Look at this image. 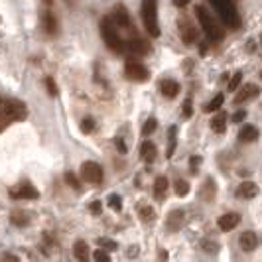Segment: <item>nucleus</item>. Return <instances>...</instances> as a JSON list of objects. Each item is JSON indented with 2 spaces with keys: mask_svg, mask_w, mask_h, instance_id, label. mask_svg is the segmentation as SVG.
Segmentation results:
<instances>
[{
  "mask_svg": "<svg viewBox=\"0 0 262 262\" xmlns=\"http://www.w3.org/2000/svg\"><path fill=\"white\" fill-rule=\"evenodd\" d=\"M26 117V106L22 101H16V99H8L0 103V130L4 126H8L10 122H16V120H22Z\"/></svg>",
  "mask_w": 262,
  "mask_h": 262,
  "instance_id": "f257e3e1",
  "label": "nucleus"
},
{
  "mask_svg": "<svg viewBox=\"0 0 262 262\" xmlns=\"http://www.w3.org/2000/svg\"><path fill=\"white\" fill-rule=\"evenodd\" d=\"M101 36L105 39L106 48L115 53H122L124 52V41L118 36L117 24L113 22V18H103L101 22Z\"/></svg>",
  "mask_w": 262,
  "mask_h": 262,
  "instance_id": "f03ea898",
  "label": "nucleus"
},
{
  "mask_svg": "<svg viewBox=\"0 0 262 262\" xmlns=\"http://www.w3.org/2000/svg\"><path fill=\"white\" fill-rule=\"evenodd\" d=\"M142 20H144V26L148 30V34L152 38L160 36V26H158V2L156 0H142Z\"/></svg>",
  "mask_w": 262,
  "mask_h": 262,
  "instance_id": "7ed1b4c3",
  "label": "nucleus"
},
{
  "mask_svg": "<svg viewBox=\"0 0 262 262\" xmlns=\"http://www.w3.org/2000/svg\"><path fill=\"white\" fill-rule=\"evenodd\" d=\"M195 16L199 20V24L203 28V32L211 38V41H219L223 38V30L215 24V20L211 18V14L203 8V6H195Z\"/></svg>",
  "mask_w": 262,
  "mask_h": 262,
  "instance_id": "20e7f679",
  "label": "nucleus"
},
{
  "mask_svg": "<svg viewBox=\"0 0 262 262\" xmlns=\"http://www.w3.org/2000/svg\"><path fill=\"white\" fill-rule=\"evenodd\" d=\"M213 2H215V6H217L219 14L223 16V20L229 24V26H233V28L238 26V16H236L233 0H213Z\"/></svg>",
  "mask_w": 262,
  "mask_h": 262,
  "instance_id": "39448f33",
  "label": "nucleus"
},
{
  "mask_svg": "<svg viewBox=\"0 0 262 262\" xmlns=\"http://www.w3.org/2000/svg\"><path fill=\"white\" fill-rule=\"evenodd\" d=\"M124 75L130 79V81H136V83H144L150 79V71L148 67H144L138 61H128L126 67H124Z\"/></svg>",
  "mask_w": 262,
  "mask_h": 262,
  "instance_id": "423d86ee",
  "label": "nucleus"
},
{
  "mask_svg": "<svg viewBox=\"0 0 262 262\" xmlns=\"http://www.w3.org/2000/svg\"><path fill=\"white\" fill-rule=\"evenodd\" d=\"M81 176L89 184H101L103 182V168L97 162H83L81 166Z\"/></svg>",
  "mask_w": 262,
  "mask_h": 262,
  "instance_id": "0eeeda50",
  "label": "nucleus"
},
{
  "mask_svg": "<svg viewBox=\"0 0 262 262\" xmlns=\"http://www.w3.org/2000/svg\"><path fill=\"white\" fill-rule=\"evenodd\" d=\"M238 91V89H236ZM258 93H260V87L258 85H254V83H247L241 91L236 93V97L233 99V103L235 105H243V103H247L250 99H254V97H258Z\"/></svg>",
  "mask_w": 262,
  "mask_h": 262,
  "instance_id": "6e6552de",
  "label": "nucleus"
},
{
  "mask_svg": "<svg viewBox=\"0 0 262 262\" xmlns=\"http://www.w3.org/2000/svg\"><path fill=\"white\" fill-rule=\"evenodd\" d=\"M10 197H12V199H38L39 191L34 187V185L22 184V185H18L16 189L10 191Z\"/></svg>",
  "mask_w": 262,
  "mask_h": 262,
  "instance_id": "1a4fd4ad",
  "label": "nucleus"
},
{
  "mask_svg": "<svg viewBox=\"0 0 262 262\" xmlns=\"http://www.w3.org/2000/svg\"><path fill=\"white\" fill-rule=\"evenodd\" d=\"M124 50H128L132 55H146V53L152 52L150 43H148V41H144V39H140V38L128 39V41L124 43Z\"/></svg>",
  "mask_w": 262,
  "mask_h": 262,
  "instance_id": "9d476101",
  "label": "nucleus"
},
{
  "mask_svg": "<svg viewBox=\"0 0 262 262\" xmlns=\"http://www.w3.org/2000/svg\"><path fill=\"white\" fill-rule=\"evenodd\" d=\"M238 245L245 252H252V250L258 247V235L254 231H245L238 236Z\"/></svg>",
  "mask_w": 262,
  "mask_h": 262,
  "instance_id": "9b49d317",
  "label": "nucleus"
},
{
  "mask_svg": "<svg viewBox=\"0 0 262 262\" xmlns=\"http://www.w3.org/2000/svg\"><path fill=\"white\" fill-rule=\"evenodd\" d=\"M180 34H182V39H184L185 46H193L197 39V30L193 28V24L189 20H182L180 22Z\"/></svg>",
  "mask_w": 262,
  "mask_h": 262,
  "instance_id": "f8f14e48",
  "label": "nucleus"
},
{
  "mask_svg": "<svg viewBox=\"0 0 262 262\" xmlns=\"http://www.w3.org/2000/svg\"><path fill=\"white\" fill-rule=\"evenodd\" d=\"M113 22L120 28H130V16H128V10L122 6V4H117L115 10H113Z\"/></svg>",
  "mask_w": 262,
  "mask_h": 262,
  "instance_id": "ddd939ff",
  "label": "nucleus"
},
{
  "mask_svg": "<svg viewBox=\"0 0 262 262\" xmlns=\"http://www.w3.org/2000/svg\"><path fill=\"white\" fill-rule=\"evenodd\" d=\"M238 223H241V215L238 213H225V215L219 217V221H217L221 231H233Z\"/></svg>",
  "mask_w": 262,
  "mask_h": 262,
  "instance_id": "4468645a",
  "label": "nucleus"
},
{
  "mask_svg": "<svg viewBox=\"0 0 262 262\" xmlns=\"http://www.w3.org/2000/svg\"><path fill=\"white\" fill-rule=\"evenodd\" d=\"M258 195V185L254 182H243V184L236 187V197H243V199H252V197Z\"/></svg>",
  "mask_w": 262,
  "mask_h": 262,
  "instance_id": "2eb2a0df",
  "label": "nucleus"
},
{
  "mask_svg": "<svg viewBox=\"0 0 262 262\" xmlns=\"http://www.w3.org/2000/svg\"><path fill=\"white\" fill-rule=\"evenodd\" d=\"M160 93L168 99H173L180 93V83L173 79H164V81H160Z\"/></svg>",
  "mask_w": 262,
  "mask_h": 262,
  "instance_id": "dca6fc26",
  "label": "nucleus"
},
{
  "mask_svg": "<svg viewBox=\"0 0 262 262\" xmlns=\"http://www.w3.org/2000/svg\"><path fill=\"white\" fill-rule=\"evenodd\" d=\"M258 138H260V130L256 126H252V124H245L238 132V140L241 142H254Z\"/></svg>",
  "mask_w": 262,
  "mask_h": 262,
  "instance_id": "f3484780",
  "label": "nucleus"
},
{
  "mask_svg": "<svg viewBox=\"0 0 262 262\" xmlns=\"http://www.w3.org/2000/svg\"><path fill=\"white\" fill-rule=\"evenodd\" d=\"M217 195V182L213 180V178H207L205 182H203V187H201V199L203 201H213Z\"/></svg>",
  "mask_w": 262,
  "mask_h": 262,
  "instance_id": "a211bd4d",
  "label": "nucleus"
},
{
  "mask_svg": "<svg viewBox=\"0 0 262 262\" xmlns=\"http://www.w3.org/2000/svg\"><path fill=\"white\" fill-rule=\"evenodd\" d=\"M156 146H154V142H150V140H144L142 142V146H140V158L144 160L146 164H152L154 160H156Z\"/></svg>",
  "mask_w": 262,
  "mask_h": 262,
  "instance_id": "6ab92c4d",
  "label": "nucleus"
},
{
  "mask_svg": "<svg viewBox=\"0 0 262 262\" xmlns=\"http://www.w3.org/2000/svg\"><path fill=\"white\" fill-rule=\"evenodd\" d=\"M211 130L217 132V134H221V132L227 130V113H217L215 117L211 118Z\"/></svg>",
  "mask_w": 262,
  "mask_h": 262,
  "instance_id": "aec40b11",
  "label": "nucleus"
},
{
  "mask_svg": "<svg viewBox=\"0 0 262 262\" xmlns=\"http://www.w3.org/2000/svg\"><path fill=\"white\" fill-rule=\"evenodd\" d=\"M182 225H184V211H171L170 215H168V229L170 231H180Z\"/></svg>",
  "mask_w": 262,
  "mask_h": 262,
  "instance_id": "412c9836",
  "label": "nucleus"
},
{
  "mask_svg": "<svg viewBox=\"0 0 262 262\" xmlns=\"http://www.w3.org/2000/svg\"><path fill=\"white\" fill-rule=\"evenodd\" d=\"M41 22H43V30L50 34V36H55L57 34V20H55V16L52 12H43L41 16Z\"/></svg>",
  "mask_w": 262,
  "mask_h": 262,
  "instance_id": "4be33fe9",
  "label": "nucleus"
},
{
  "mask_svg": "<svg viewBox=\"0 0 262 262\" xmlns=\"http://www.w3.org/2000/svg\"><path fill=\"white\" fill-rule=\"evenodd\" d=\"M168 193V180L164 176H158L156 182H154V197L156 199H164Z\"/></svg>",
  "mask_w": 262,
  "mask_h": 262,
  "instance_id": "5701e85b",
  "label": "nucleus"
},
{
  "mask_svg": "<svg viewBox=\"0 0 262 262\" xmlns=\"http://www.w3.org/2000/svg\"><path fill=\"white\" fill-rule=\"evenodd\" d=\"M73 254H75L77 260H87L89 258V247H87V243L85 241H77L73 245Z\"/></svg>",
  "mask_w": 262,
  "mask_h": 262,
  "instance_id": "b1692460",
  "label": "nucleus"
},
{
  "mask_svg": "<svg viewBox=\"0 0 262 262\" xmlns=\"http://www.w3.org/2000/svg\"><path fill=\"white\" fill-rule=\"evenodd\" d=\"M178 128L176 126H170V130H168V152H166V156L171 158L173 156V152H176V144H178Z\"/></svg>",
  "mask_w": 262,
  "mask_h": 262,
  "instance_id": "393cba45",
  "label": "nucleus"
},
{
  "mask_svg": "<svg viewBox=\"0 0 262 262\" xmlns=\"http://www.w3.org/2000/svg\"><path fill=\"white\" fill-rule=\"evenodd\" d=\"M225 97L219 93V95H215L213 97V101L211 103H207V106H205V113H213V111H219L221 108V105H223Z\"/></svg>",
  "mask_w": 262,
  "mask_h": 262,
  "instance_id": "a878e982",
  "label": "nucleus"
},
{
  "mask_svg": "<svg viewBox=\"0 0 262 262\" xmlns=\"http://www.w3.org/2000/svg\"><path fill=\"white\" fill-rule=\"evenodd\" d=\"M173 185H176V193H178L180 197H185L187 193H189V189H191V187H189V184H187L185 180H178Z\"/></svg>",
  "mask_w": 262,
  "mask_h": 262,
  "instance_id": "bb28decb",
  "label": "nucleus"
},
{
  "mask_svg": "<svg viewBox=\"0 0 262 262\" xmlns=\"http://www.w3.org/2000/svg\"><path fill=\"white\" fill-rule=\"evenodd\" d=\"M140 219H142V221H146V223H152V221L156 219V213H154V209H152V207H148V205H146V207H142V209H140Z\"/></svg>",
  "mask_w": 262,
  "mask_h": 262,
  "instance_id": "cd10ccee",
  "label": "nucleus"
},
{
  "mask_svg": "<svg viewBox=\"0 0 262 262\" xmlns=\"http://www.w3.org/2000/svg\"><path fill=\"white\" fill-rule=\"evenodd\" d=\"M241 81H243V71H236L235 75L231 77V81H229V91H236L238 87H241Z\"/></svg>",
  "mask_w": 262,
  "mask_h": 262,
  "instance_id": "c85d7f7f",
  "label": "nucleus"
},
{
  "mask_svg": "<svg viewBox=\"0 0 262 262\" xmlns=\"http://www.w3.org/2000/svg\"><path fill=\"white\" fill-rule=\"evenodd\" d=\"M156 126H158L156 118H148V120L144 122V126H142V134H144V136H150L152 132L156 130Z\"/></svg>",
  "mask_w": 262,
  "mask_h": 262,
  "instance_id": "c756f323",
  "label": "nucleus"
},
{
  "mask_svg": "<svg viewBox=\"0 0 262 262\" xmlns=\"http://www.w3.org/2000/svg\"><path fill=\"white\" fill-rule=\"evenodd\" d=\"M108 205H111V209H115V211H120L122 209V199H120V195H113L108 197Z\"/></svg>",
  "mask_w": 262,
  "mask_h": 262,
  "instance_id": "7c9ffc66",
  "label": "nucleus"
},
{
  "mask_svg": "<svg viewBox=\"0 0 262 262\" xmlns=\"http://www.w3.org/2000/svg\"><path fill=\"white\" fill-rule=\"evenodd\" d=\"M93 128H95V120H93L91 117L83 118V122H81V130L85 132V134H89V132H93Z\"/></svg>",
  "mask_w": 262,
  "mask_h": 262,
  "instance_id": "2f4dec72",
  "label": "nucleus"
},
{
  "mask_svg": "<svg viewBox=\"0 0 262 262\" xmlns=\"http://www.w3.org/2000/svg\"><path fill=\"white\" fill-rule=\"evenodd\" d=\"M66 182L71 185L73 189H79V187H81V182L77 180V176H75V173H71V171H67L66 173Z\"/></svg>",
  "mask_w": 262,
  "mask_h": 262,
  "instance_id": "473e14b6",
  "label": "nucleus"
},
{
  "mask_svg": "<svg viewBox=\"0 0 262 262\" xmlns=\"http://www.w3.org/2000/svg\"><path fill=\"white\" fill-rule=\"evenodd\" d=\"M182 113H184L185 118H189L193 115V103H191V99H185L184 105H182Z\"/></svg>",
  "mask_w": 262,
  "mask_h": 262,
  "instance_id": "72a5a7b5",
  "label": "nucleus"
},
{
  "mask_svg": "<svg viewBox=\"0 0 262 262\" xmlns=\"http://www.w3.org/2000/svg\"><path fill=\"white\" fill-rule=\"evenodd\" d=\"M99 247H103L106 250H117V243L115 241H111V238H99Z\"/></svg>",
  "mask_w": 262,
  "mask_h": 262,
  "instance_id": "f704fd0d",
  "label": "nucleus"
},
{
  "mask_svg": "<svg viewBox=\"0 0 262 262\" xmlns=\"http://www.w3.org/2000/svg\"><path fill=\"white\" fill-rule=\"evenodd\" d=\"M199 164H201V158L199 156H191L189 158V171L195 176L197 171H199Z\"/></svg>",
  "mask_w": 262,
  "mask_h": 262,
  "instance_id": "c9c22d12",
  "label": "nucleus"
},
{
  "mask_svg": "<svg viewBox=\"0 0 262 262\" xmlns=\"http://www.w3.org/2000/svg\"><path fill=\"white\" fill-rule=\"evenodd\" d=\"M12 223L20 225V227H24V225H28V219L22 215V213H12Z\"/></svg>",
  "mask_w": 262,
  "mask_h": 262,
  "instance_id": "e433bc0d",
  "label": "nucleus"
},
{
  "mask_svg": "<svg viewBox=\"0 0 262 262\" xmlns=\"http://www.w3.org/2000/svg\"><path fill=\"white\" fill-rule=\"evenodd\" d=\"M46 87H48V93H50L52 97H55V95H57V85L53 83V79H52V77L46 79Z\"/></svg>",
  "mask_w": 262,
  "mask_h": 262,
  "instance_id": "4c0bfd02",
  "label": "nucleus"
},
{
  "mask_svg": "<svg viewBox=\"0 0 262 262\" xmlns=\"http://www.w3.org/2000/svg\"><path fill=\"white\" fill-rule=\"evenodd\" d=\"M89 211H91L93 215H101V211H103V205H101V201H91V205H89Z\"/></svg>",
  "mask_w": 262,
  "mask_h": 262,
  "instance_id": "58836bf2",
  "label": "nucleus"
},
{
  "mask_svg": "<svg viewBox=\"0 0 262 262\" xmlns=\"http://www.w3.org/2000/svg\"><path fill=\"white\" fill-rule=\"evenodd\" d=\"M93 258H95V260H111V256H108V254H106L105 250H95V254H93Z\"/></svg>",
  "mask_w": 262,
  "mask_h": 262,
  "instance_id": "ea45409f",
  "label": "nucleus"
},
{
  "mask_svg": "<svg viewBox=\"0 0 262 262\" xmlns=\"http://www.w3.org/2000/svg\"><path fill=\"white\" fill-rule=\"evenodd\" d=\"M245 118H247V111H236L235 115H233V122L238 124V122H243Z\"/></svg>",
  "mask_w": 262,
  "mask_h": 262,
  "instance_id": "a19ab883",
  "label": "nucleus"
},
{
  "mask_svg": "<svg viewBox=\"0 0 262 262\" xmlns=\"http://www.w3.org/2000/svg\"><path fill=\"white\" fill-rule=\"evenodd\" d=\"M115 144H117V148L122 152V154H126V146H124V142H122L120 138H117V140H115Z\"/></svg>",
  "mask_w": 262,
  "mask_h": 262,
  "instance_id": "79ce46f5",
  "label": "nucleus"
},
{
  "mask_svg": "<svg viewBox=\"0 0 262 262\" xmlns=\"http://www.w3.org/2000/svg\"><path fill=\"white\" fill-rule=\"evenodd\" d=\"M189 2H191V0H173V4H176L178 8H185Z\"/></svg>",
  "mask_w": 262,
  "mask_h": 262,
  "instance_id": "37998d69",
  "label": "nucleus"
},
{
  "mask_svg": "<svg viewBox=\"0 0 262 262\" xmlns=\"http://www.w3.org/2000/svg\"><path fill=\"white\" fill-rule=\"evenodd\" d=\"M158 256H160V258H168V252H166V250H160V254H158Z\"/></svg>",
  "mask_w": 262,
  "mask_h": 262,
  "instance_id": "c03bdc74",
  "label": "nucleus"
},
{
  "mask_svg": "<svg viewBox=\"0 0 262 262\" xmlns=\"http://www.w3.org/2000/svg\"><path fill=\"white\" fill-rule=\"evenodd\" d=\"M43 2H48V4H52V2H53V0H43Z\"/></svg>",
  "mask_w": 262,
  "mask_h": 262,
  "instance_id": "a18cd8bd",
  "label": "nucleus"
}]
</instances>
